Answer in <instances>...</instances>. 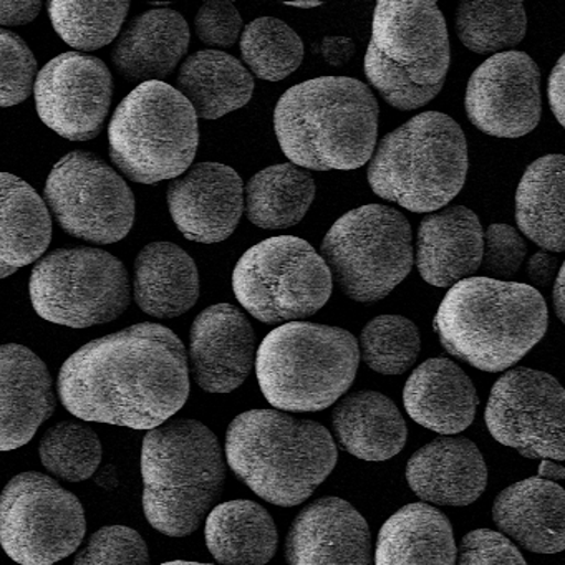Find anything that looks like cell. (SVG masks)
Instances as JSON below:
<instances>
[{
  "label": "cell",
  "instance_id": "f5cc1de1",
  "mask_svg": "<svg viewBox=\"0 0 565 565\" xmlns=\"http://www.w3.org/2000/svg\"><path fill=\"white\" fill-rule=\"evenodd\" d=\"M161 565H213V564H201V562H190V561H171L164 562Z\"/></svg>",
  "mask_w": 565,
  "mask_h": 565
},
{
  "label": "cell",
  "instance_id": "5b68a950",
  "mask_svg": "<svg viewBox=\"0 0 565 565\" xmlns=\"http://www.w3.org/2000/svg\"><path fill=\"white\" fill-rule=\"evenodd\" d=\"M141 475L148 522L161 534L184 537L200 529L223 492V448L203 423L173 419L145 436Z\"/></svg>",
  "mask_w": 565,
  "mask_h": 565
},
{
  "label": "cell",
  "instance_id": "d6986e66",
  "mask_svg": "<svg viewBox=\"0 0 565 565\" xmlns=\"http://www.w3.org/2000/svg\"><path fill=\"white\" fill-rule=\"evenodd\" d=\"M256 340L247 317L231 303L204 309L190 332L191 375L207 393L239 388L254 365Z\"/></svg>",
  "mask_w": 565,
  "mask_h": 565
},
{
  "label": "cell",
  "instance_id": "83f0119b",
  "mask_svg": "<svg viewBox=\"0 0 565 565\" xmlns=\"http://www.w3.org/2000/svg\"><path fill=\"white\" fill-rule=\"evenodd\" d=\"M451 522L425 502L405 505L380 529L375 565H456Z\"/></svg>",
  "mask_w": 565,
  "mask_h": 565
},
{
  "label": "cell",
  "instance_id": "52a82bcc",
  "mask_svg": "<svg viewBox=\"0 0 565 565\" xmlns=\"http://www.w3.org/2000/svg\"><path fill=\"white\" fill-rule=\"evenodd\" d=\"M359 363V342L347 330L290 322L263 340L256 372L260 390L274 408L320 412L349 392Z\"/></svg>",
  "mask_w": 565,
  "mask_h": 565
},
{
  "label": "cell",
  "instance_id": "f1b7e54d",
  "mask_svg": "<svg viewBox=\"0 0 565 565\" xmlns=\"http://www.w3.org/2000/svg\"><path fill=\"white\" fill-rule=\"evenodd\" d=\"M337 441L363 461H386L402 451L406 423L398 406L379 392L350 393L332 413Z\"/></svg>",
  "mask_w": 565,
  "mask_h": 565
},
{
  "label": "cell",
  "instance_id": "7402d4cb",
  "mask_svg": "<svg viewBox=\"0 0 565 565\" xmlns=\"http://www.w3.org/2000/svg\"><path fill=\"white\" fill-rule=\"evenodd\" d=\"M406 481L423 501L462 508L481 498L488 468L471 439L443 436L409 458Z\"/></svg>",
  "mask_w": 565,
  "mask_h": 565
},
{
  "label": "cell",
  "instance_id": "ffe728a7",
  "mask_svg": "<svg viewBox=\"0 0 565 565\" xmlns=\"http://www.w3.org/2000/svg\"><path fill=\"white\" fill-rule=\"evenodd\" d=\"M286 555L289 565H372L369 524L345 499H317L294 519Z\"/></svg>",
  "mask_w": 565,
  "mask_h": 565
},
{
  "label": "cell",
  "instance_id": "603a6c76",
  "mask_svg": "<svg viewBox=\"0 0 565 565\" xmlns=\"http://www.w3.org/2000/svg\"><path fill=\"white\" fill-rule=\"evenodd\" d=\"M482 253L484 233L469 207H446L419 224L416 267L429 286L452 287L469 279L481 267Z\"/></svg>",
  "mask_w": 565,
  "mask_h": 565
},
{
  "label": "cell",
  "instance_id": "8992f818",
  "mask_svg": "<svg viewBox=\"0 0 565 565\" xmlns=\"http://www.w3.org/2000/svg\"><path fill=\"white\" fill-rule=\"evenodd\" d=\"M468 174V145L448 115H416L380 141L369 167L373 193L413 213H433L458 196Z\"/></svg>",
  "mask_w": 565,
  "mask_h": 565
},
{
  "label": "cell",
  "instance_id": "4316f807",
  "mask_svg": "<svg viewBox=\"0 0 565 565\" xmlns=\"http://www.w3.org/2000/svg\"><path fill=\"white\" fill-rule=\"evenodd\" d=\"M134 297L148 316H183L200 299V274L193 257L177 244H148L135 260Z\"/></svg>",
  "mask_w": 565,
  "mask_h": 565
},
{
  "label": "cell",
  "instance_id": "44dd1931",
  "mask_svg": "<svg viewBox=\"0 0 565 565\" xmlns=\"http://www.w3.org/2000/svg\"><path fill=\"white\" fill-rule=\"evenodd\" d=\"M55 408L47 365L28 347L0 345V452L28 445Z\"/></svg>",
  "mask_w": 565,
  "mask_h": 565
},
{
  "label": "cell",
  "instance_id": "bcb514c9",
  "mask_svg": "<svg viewBox=\"0 0 565 565\" xmlns=\"http://www.w3.org/2000/svg\"><path fill=\"white\" fill-rule=\"evenodd\" d=\"M41 2H0V25L19 28L29 24L41 12Z\"/></svg>",
  "mask_w": 565,
  "mask_h": 565
},
{
  "label": "cell",
  "instance_id": "484cf974",
  "mask_svg": "<svg viewBox=\"0 0 565 565\" xmlns=\"http://www.w3.org/2000/svg\"><path fill=\"white\" fill-rule=\"evenodd\" d=\"M190 47V28L180 12L153 9L131 21L118 39L111 62L128 82H161L173 74Z\"/></svg>",
  "mask_w": 565,
  "mask_h": 565
},
{
  "label": "cell",
  "instance_id": "9c48e42d",
  "mask_svg": "<svg viewBox=\"0 0 565 565\" xmlns=\"http://www.w3.org/2000/svg\"><path fill=\"white\" fill-rule=\"evenodd\" d=\"M115 167L140 184L177 180L190 170L198 145V115L178 88L164 82L138 85L108 128Z\"/></svg>",
  "mask_w": 565,
  "mask_h": 565
},
{
  "label": "cell",
  "instance_id": "7bdbcfd3",
  "mask_svg": "<svg viewBox=\"0 0 565 565\" xmlns=\"http://www.w3.org/2000/svg\"><path fill=\"white\" fill-rule=\"evenodd\" d=\"M527 246L524 237L508 224H491L484 234L482 269L495 277H511L521 269Z\"/></svg>",
  "mask_w": 565,
  "mask_h": 565
},
{
  "label": "cell",
  "instance_id": "cb8c5ba5",
  "mask_svg": "<svg viewBox=\"0 0 565 565\" xmlns=\"http://www.w3.org/2000/svg\"><path fill=\"white\" fill-rule=\"evenodd\" d=\"M492 519L501 534L525 551H565V489L557 482L529 478L499 492Z\"/></svg>",
  "mask_w": 565,
  "mask_h": 565
},
{
  "label": "cell",
  "instance_id": "8d00e7d4",
  "mask_svg": "<svg viewBox=\"0 0 565 565\" xmlns=\"http://www.w3.org/2000/svg\"><path fill=\"white\" fill-rule=\"evenodd\" d=\"M128 2H49V15L62 41L77 51H98L117 39Z\"/></svg>",
  "mask_w": 565,
  "mask_h": 565
},
{
  "label": "cell",
  "instance_id": "9a60e30c",
  "mask_svg": "<svg viewBox=\"0 0 565 565\" xmlns=\"http://www.w3.org/2000/svg\"><path fill=\"white\" fill-rule=\"evenodd\" d=\"M486 426L524 458L565 461V388L545 372L512 369L492 386Z\"/></svg>",
  "mask_w": 565,
  "mask_h": 565
},
{
  "label": "cell",
  "instance_id": "8fae6325",
  "mask_svg": "<svg viewBox=\"0 0 565 565\" xmlns=\"http://www.w3.org/2000/svg\"><path fill=\"white\" fill-rule=\"evenodd\" d=\"M241 306L263 323L299 322L332 296L333 277L307 241L277 236L243 254L233 274Z\"/></svg>",
  "mask_w": 565,
  "mask_h": 565
},
{
  "label": "cell",
  "instance_id": "7a4b0ae2",
  "mask_svg": "<svg viewBox=\"0 0 565 565\" xmlns=\"http://www.w3.org/2000/svg\"><path fill=\"white\" fill-rule=\"evenodd\" d=\"M380 108L355 78L320 77L289 88L277 102L274 128L296 167L349 171L372 160Z\"/></svg>",
  "mask_w": 565,
  "mask_h": 565
},
{
  "label": "cell",
  "instance_id": "ee69618b",
  "mask_svg": "<svg viewBox=\"0 0 565 565\" xmlns=\"http://www.w3.org/2000/svg\"><path fill=\"white\" fill-rule=\"evenodd\" d=\"M194 31L203 44L231 47L243 32V18L231 2H206L194 19Z\"/></svg>",
  "mask_w": 565,
  "mask_h": 565
},
{
  "label": "cell",
  "instance_id": "f907efd6",
  "mask_svg": "<svg viewBox=\"0 0 565 565\" xmlns=\"http://www.w3.org/2000/svg\"><path fill=\"white\" fill-rule=\"evenodd\" d=\"M554 306L558 319L565 323V263L558 269L557 279H555Z\"/></svg>",
  "mask_w": 565,
  "mask_h": 565
},
{
  "label": "cell",
  "instance_id": "f35d334b",
  "mask_svg": "<svg viewBox=\"0 0 565 565\" xmlns=\"http://www.w3.org/2000/svg\"><path fill=\"white\" fill-rule=\"evenodd\" d=\"M102 441L88 426L62 422L42 436V465L65 481L81 482L90 479L102 462Z\"/></svg>",
  "mask_w": 565,
  "mask_h": 565
},
{
  "label": "cell",
  "instance_id": "277c9868",
  "mask_svg": "<svg viewBox=\"0 0 565 565\" xmlns=\"http://www.w3.org/2000/svg\"><path fill=\"white\" fill-rule=\"evenodd\" d=\"M226 458L234 475L270 504H302L335 468L337 445L329 429L277 409H250L226 433Z\"/></svg>",
  "mask_w": 565,
  "mask_h": 565
},
{
  "label": "cell",
  "instance_id": "ab89813d",
  "mask_svg": "<svg viewBox=\"0 0 565 565\" xmlns=\"http://www.w3.org/2000/svg\"><path fill=\"white\" fill-rule=\"evenodd\" d=\"M38 62L19 35L0 29V108L15 107L31 97Z\"/></svg>",
  "mask_w": 565,
  "mask_h": 565
},
{
  "label": "cell",
  "instance_id": "60d3db41",
  "mask_svg": "<svg viewBox=\"0 0 565 565\" xmlns=\"http://www.w3.org/2000/svg\"><path fill=\"white\" fill-rule=\"evenodd\" d=\"M74 565H150L145 539L127 525L98 529L78 552Z\"/></svg>",
  "mask_w": 565,
  "mask_h": 565
},
{
  "label": "cell",
  "instance_id": "d4e9b609",
  "mask_svg": "<svg viewBox=\"0 0 565 565\" xmlns=\"http://www.w3.org/2000/svg\"><path fill=\"white\" fill-rule=\"evenodd\" d=\"M403 403L418 425L452 436L475 422L479 399L462 369L448 359H431L409 376L403 390Z\"/></svg>",
  "mask_w": 565,
  "mask_h": 565
},
{
  "label": "cell",
  "instance_id": "2e32d148",
  "mask_svg": "<svg viewBox=\"0 0 565 565\" xmlns=\"http://www.w3.org/2000/svg\"><path fill=\"white\" fill-rule=\"evenodd\" d=\"M41 120L72 141L94 140L110 111L114 78L100 58L67 52L49 62L34 87Z\"/></svg>",
  "mask_w": 565,
  "mask_h": 565
},
{
  "label": "cell",
  "instance_id": "ac0fdd59",
  "mask_svg": "<svg viewBox=\"0 0 565 565\" xmlns=\"http://www.w3.org/2000/svg\"><path fill=\"white\" fill-rule=\"evenodd\" d=\"M167 198L178 230L194 243H223L244 213L243 180L226 164H196L173 180Z\"/></svg>",
  "mask_w": 565,
  "mask_h": 565
},
{
  "label": "cell",
  "instance_id": "1f68e13d",
  "mask_svg": "<svg viewBox=\"0 0 565 565\" xmlns=\"http://www.w3.org/2000/svg\"><path fill=\"white\" fill-rule=\"evenodd\" d=\"M279 544L273 515L253 501L216 505L206 519V545L221 565H266Z\"/></svg>",
  "mask_w": 565,
  "mask_h": 565
},
{
  "label": "cell",
  "instance_id": "7dc6e473",
  "mask_svg": "<svg viewBox=\"0 0 565 565\" xmlns=\"http://www.w3.org/2000/svg\"><path fill=\"white\" fill-rule=\"evenodd\" d=\"M548 105L558 124L565 128V54L558 58L548 78Z\"/></svg>",
  "mask_w": 565,
  "mask_h": 565
},
{
  "label": "cell",
  "instance_id": "e575fe53",
  "mask_svg": "<svg viewBox=\"0 0 565 565\" xmlns=\"http://www.w3.org/2000/svg\"><path fill=\"white\" fill-rule=\"evenodd\" d=\"M527 31L522 2H461L456 11V32L476 54H495L521 44Z\"/></svg>",
  "mask_w": 565,
  "mask_h": 565
},
{
  "label": "cell",
  "instance_id": "836d02e7",
  "mask_svg": "<svg viewBox=\"0 0 565 565\" xmlns=\"http://www.w3.org/2000/svg\"><path fill=\"white\" fill-rule=\"evenodd\" d=\"M316 181L292 163L274 164L250 178L244 191L247 220L260 230H287L306 217Z\"/></svg>",
  "mask_w": 565,
  "mask_h": 565
},
{
  "label": "cell",
  "instance_id": "e0dca14e",
  "mask_svg": "<svg viewBox=\"0 0 565 565\" xmlns=\"http://www.w3.org/2000/svg\"><path fill=\"white\" fill-rule=\"evenodd\" d=\"M466 114L482 134L521 138L541 121V72L524 52L492 55L479 65L466 88Z\"/></svg>",
  "mask_w": 565,
  "mask_h": 565
},
{
  "label": "cell",
  "instance_id": "c3c4849f",
  "mask_svg": "<svg viewBox=\"0 0 565 565\" xmlns=\"http://www.w3.org/2000/svg\"><path fill=\"white\" fill-rule=\"evenodd\" d=\"M356 47L347 38H326L320 44V54L330 67H345L355 57Z\"/></svg>",
  "mask_w": 565,
  "mask_h": 565
},
{
  "label": "cell",
  "instance_id": "f6af8a7d",
  "mask_svg": "<svg viewBox=\"0 0 565 565\" xmlns=\"http://www.w3.org/2000/svg\"><path fill=\"white\" fill-rule=\"evenodd\" d=\"M525 274H527L532 286L547 287L548 284L557 277V257L552 256L551 253H545V250L535 253L534 256L529 259L527 267H525Z\"/></svg>",
  "mask_w": 565,
  "mask_h": 565
},
{
  "label": "cell",
  "instance_id": "b9f144b4",
  "mask_svg": "<svg viewBox=\"0 0 565 565\" xmlns=\"http://www.w3.org/2000/svg\"><path fill=\"white\" fill-rule=\"evenodd\" d=\"M456 565H527L518 545L501 532L476 529L462 537Z\"/></svg>",
  "mask_w": 565,
  "mask_h": 565
},
{
  "label": "cell",
  "instance_id": "ba28073f",
  "mask_svg": "<svg viewBox=\"0 0 565 565\" xmlns=\"http://www.w3.org/2000/svg\"><path fill=\"white\" fill-rule=\"evenodd\" d=\"M448 29L436 2H379L365 75L380 97L416 110L441 92L448 75Z\"/></svg>",
  "mask_w": 565,
  "mask_h": 565
},
{
  "label": "cell",
  "instance_id": "4fadbf2b",
  "mask_svg": "<svg viewBox=\"0 0 565 565\" xmlns=\"http://www.w3.org/2000/svg\"><path fill=\"white\" fill-rule=\"evenodd\" d=\"M87 532L84 505L51 476H15L0 494V545L21 565H54L77 551Z\"/></svg>",
  "mask_w": 565,
  "mask_h": 565
},
{
  "label": "cell",
  "instance_id": "681fc988",
  "mask_svg": "<svg viewBox=\"0 0 565 565\" xmlns=\"http://www.w3.org/2000/svg\"><path fill=\"white\" fill-rule=\"evenodd\" d=\"M537 478L551 482L562 481V479H565V468L554 459H542L541 465H539Z\"/></svg>",
  "mask_w": 565,
  "mask_h": 565
},
{
  "label": "cell",
  "instance_id": "3957f363",
  "mask_svg": "<svg viewBox=\"0 0 565 565\" xmlns=\"http://www.w3.org/2000/svg\"><path fill=\"white\" fill-rule=\"evenodd\" d=\"M544 297L527 284L469 277L452 286L435 317L449 355L498 373L524 359L547 332Z\"/></svg>",
  "mask_w": 565,
  "mask_h": 565
},
{
  "label": "cell",
  "instance_id": "d6a6232c",
  "mask_svg": "<svg viewBox=\"0 0 565 565\" xmlns=\"http://www.w3.org/2000/svg\"><path fill=\"white\" fill-rule=\"evenodd\" d=\"M178 90L190 102L198 118L217 120L249 104L254 78L233 55L200 51L181 65Z\"/></svg>",
  "mask_w": 565,
  "mask_h": 565
},
{
  "label": "cell",
  "instance_id": "d590c367",
  "mask_svg": "<svg viewBox=\"0 0 565 565\" xmlns=\"http://www.w3.org/2000/svg\"><path fill=\"white\" fill-rule=\"evenodd\" d=\"M241 55L260 81L280 82L302 64L303 42L286 22L260 18L244 29Z\"/></svg>",
  "mask_w": 565,
  "mask_h": 565
},
{
  "label": "cell",
  "instance_id": "74e56055",
  "mask_svg": "<svg viewBox=\"0 0 565 565\" xmlns=\"http://www.w3.org/2000/svg\"><path fill=\"white\" fill-rule=\"evenodd\" d=\"M360 359L373 372L403 375L418 360L422 339L418 327L402 316H380L370 320L360 335Z\"/></svg>",
  "mask_w": 565,
  "mask_h": 565
},
{
  "label": "cell",
  "instance_id": "4dcf8cb0",
  "mask_svg": "<svg viewBox=\"0 0 565 565\" xmlns=\"http://www.w3.org/2000/svg\"><path fill=\"white\" fill-rule=\"evenodd\" d=\"M515 221L525 237L545 250H565V154L529 164L515 193Z\"/></svg>",
  "mask_w": 565,
  "mask_h": 565
},
{
  "label": "cell",
  "instance_id": "816d5d0a",
  "mask_svg": "<svg viewBox=\"0 0 565 565\" xmlns=\"http://www.w3.org/2000/svg\"><path fill=\"white\" fill-rule=\"evenodd\" d=\"M287 6H290V8H297V9H313V8H319V6H322V4H320V2H290V4H287Z\"/></svg>",
  "mask_w": 565,
  "mask_h": 565
},
{
  "label": "cell",
  "instance_id": "5bb4252c",
  "mask_svg": "<svg viewBox=\"0 0 565 565\" xmlns=\"http://www.w3.org/2000/svg\"><path fill=\"white\" fill-rule=\"evenodd\" d=\"M45 204L62 230L95 244L125 239L135 223V196L124 178L97 154L72 151L55 163Z\"/></svg>",
  "mask_w": 565,
  "mask_h": 565
},
{
  "label": "cell",
  "instance_id": "30bf717a",
  "mask_svg": "<svg viewBox=\"0 0 565 565\" xmlns=\"http://www.w3.org/2000/svg\"><path fill=\"white\" fill-rule=\"evenodd\" d=\"M320 256L349 299L376 302L412 273V226L393 207L366 204L333 223Z\"/></svg>",
  "mask_w": 565,
  "mask_h": 565
},
{
  "label": "cell",
  "instance_id": "f546056e",
  "mask_svg": "<svg viewBox=\"0 0 565 565\" xmlns=\"http://www.w3.org/2000/svg\"><path fill=\"white\" fill-rule=\"evenodd\" d=\"M52 239V217L31 184L0 173V279L44 256Z\"/></svg>",
  "mask_w": 565,
  "mask_h": 565
},
{
  "label": "cell",
  "instance_id": "7c38bea8",
  "mask_svg": "<svg viewBox=\"0 0 565 565\" xmlns=\"http://www.w3.org/2000/svg\"><path fill=\"white\" fill-rule=\"evenodd\" d=\"M29 289L39 317L71 329L114 322L131 299L121 260L94 247L49 254L32 270Z\"/></svg>",
  "mask_w": 565,
  "mask_h": 565
},
{
  "label": "cell",
  "instance_id": "6da1fadb",
  "mask_svg": "<svg viewBox=\"0 0 565 565\" xmlns=\"http://www.w3.org/2000/svg\"><path fill=\"white\" fill-rule=\"evenodd\" d=\"M57 385L65 408L84 422L151 431L186 403L190 363L170 329L138 323L68 356Z\"/></svg>",
  "mask_w": 565,
  "mask_h": 565
}]
</instances>
